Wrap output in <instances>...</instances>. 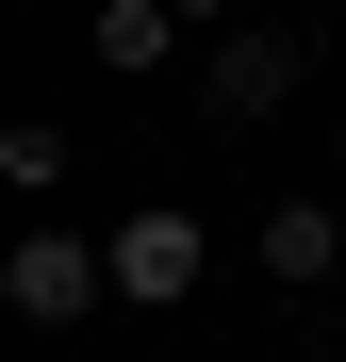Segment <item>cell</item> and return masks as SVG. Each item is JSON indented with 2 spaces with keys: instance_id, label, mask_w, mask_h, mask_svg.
<instances>
[{
  "instance_id": "obj_1",
  "label": "cell",
  "mask_w": 346,
  "mask_h": 362,
  "mask_svg": "<svg viewBox=\"0 0 346 362\" xmlns=\"http://www.w3.org/2000/svg\"><path fill=\"white\" fill-rule=\"evenodd\" d=\"M0 313H17V329L115 313V247H99V230H17V247H0Z\"/></svg>"
},
{
  "instance_id": "obj_7",
  "label": "cell",
  "mask_w": 346,
  "mask_h": 362,
  "mask_svg": "<svg viewBox=\"0 0 346 362\" xmlns=\"http://www.w3.org/2000/svg\"><path fill=\"white\" fill-rule=\"evenodd\" d=\"M165 17H182V33H198V49H214V33H248V17H231V0H165Z\"/></svg>"
},
{
  "instance_id": "obj_5",
  "label": "cell",
  "mask_w": 346,
  "mask_h": 362,
  "mask_svg": "<svg viewBox=\"0 0 346 362\" xmlns=\"http://www.w3.org/2000/svg\"><path fill=\"white\" fill-rule=\"evenodd\" d=\"M99 66H115V83L182 66V17H165V0H99Z\"/></svg>"
},
{
  "instance_id": "obj_6",
  "label": "cell",
  "mask_w": 346,
  "mask_h": 362,
  "mask_svg": "<svg viewBox=\"0 0 346 362\" xmlns=\"http://www.w3.org/2000/svg\"><path fill=\"white\" fill-rule=\"evenodd\" d=\"M0 181H17V198H50V181H67V132H50V115H17V132H0Z\"/></svg>"
},
{
  "instance_id": "obj_2",
  "label": "cell",
  "mask_w": 346,
  "mask_h": 362,
  "mask_svg": "<svg viewBox=\"0 0 346 362\" xmlns=\"http://www.w3.org/2000/svg\"><path fill=\"white\" fill-rule=\"evenodd\" d=\"M99 247H115V313H182V296H198V264H214V230H198L182 198H132Z\"/></svg>"
},
{
  "instance_id": "obj_4",
  "label": "cell",
  "mask_w": 346,
  "mask_h": 362,
  "mask_svg": "<svg viewBox=\"0 0 346 362\" xmlns=\"http://www.w3.org/2000/svg\"><path fill=\"white\" fill-rule=\"evenodd\" d=\"M248 264H264L280 296H313V280L346 264V198H264V230H248Z\"/></svg>"
},
{
  "instance_id": "obj_8",
  "label": "cell",
  "mask_w": 346,
  "mask_h": 362,
  "mask_svg": "<svg viewBox=\"0 0 346 362\" xmlns=\"http://www.w3.org/2000/svg\"><path fill=\"white\" fill-rule=\"evenodd\" d=\"M330 181H346V132H330Z\"/></svg>"
},
{
  "instance_id": "obj_3",
  "label": "cell",
  "mask_w": 346,
  "mask_h": 362,
  "mask_svg": "<svg viewBox=\"0 0 346 362\" xmlns=\"http://www.w3.org/2000/svg\"><path fill=\"white\" fill-rule=\"evenodd\" d=\"M280 99H297V33H214L198 49V115L214 132H264Z\"/></svg>"
}]
</instances>
